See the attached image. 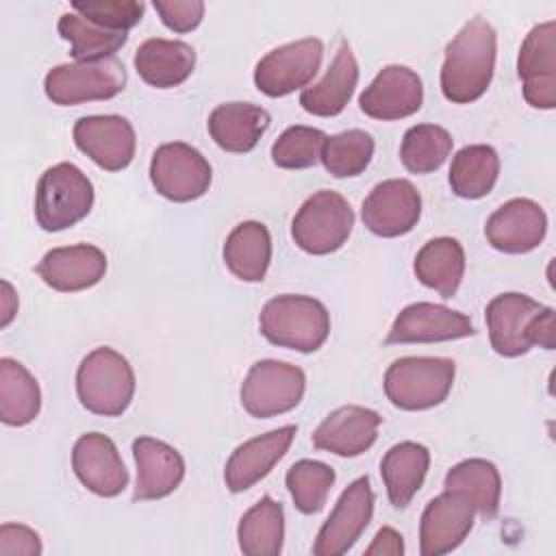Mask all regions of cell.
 Listing matches in <instances>:
<instances>
[{
  "label": "cell",
  "mask_w": 556,
  "mask_h": 556,
  "mask_svg": "<svg viewBox=\"0 0 556 556\" xmlns=\"http://www.w3.org/2000/svg\"><path fill=\"white\" fill-rule=\"evenodd\" d=\"M195 67V52L178 39H146L135 52L137 74L156 89H169L185 83Z\"/></svg>",
  "instance_id": "cell-27"
},
{
  "label": "cell",
  "mask_w": 556,
  "mask_h": 556,
  "mask_svg": "<svg viewBox=\"0 0 556 556\" xmlns=\"http://www.w3.org/2000/svg\"><path fill=\"white\" fill-rule=\"evenodd\" d=\"M356 83H358V63L348 41H341L324 78L313 87L302 89L300 104L311 115L334 117L348 106L356 89Z\"/></svg>",
  "instance_id": "cell-26"
},
{
  "label": "cell",
  "mask_w": 556,
  "mask_h": 556,
  "mask_svg": "<svg viewBox=\"0 0 556 556\" xmlns=\"http://www.w3.org/2000/svg\"><path fill=\"white\" fill-rule=\"evenodd\" d=\"M295 432L298 428L289 424L237 445L224 469L226 486L232 493H241L263 480L287 454L295 439Z\"/></svg>",
  "instance_id": "cell-21"
},
{
  "label": "cell",
  "mask_w": 556,
  "mask_h": 556,
  "mask_svg": "<svg viewBox=\"0 0 556 556\" xmlns=\"http://www.w3.org/2000/svg\"><path fill=\"white\" fill-rule=\"evenodd\" d=\"M0 304H2V319H0V326L7 328L13 319V315L17 313V295L11 287L9 280H2V295H0Z\"/></svg>",
  "instance_id": "cell-44"
},
{
  "label": "cell",
  "mask_w": 556,
  "mask_h": 556,
  "mask_svg": "<svg viewBox=\"0 0 556 556\" xmlns=\"http://www.w3.org/2000/svg\"><path fill=\"white\" fill-rule=\"evenodd\" d=\"M374 517V491L367 476L356 478L337 500L330 517L317 532L313 543L315 556L345 554L367 530Z\"/></svg>",
  "instance_id": "cell-12"
},
{
  "label": "cell",
  "mask_w": 556,
  "mask_h": 556,
  "mask_svg": "<svg viewBox=\"0 0 556 556\" xmlns=\"http://www.w3.org/2000/svg\"><path fill=\"white\" fill-rule=\"evenodd\" d=\"M239 549L245 556H278L285 541V510L282 504L263 495L248 508L237 528Z\"/></svg>",
  "instance_id": "cell-32"
},
{
  "label": "cell",
  "mask_w": 556,
  "mask_h": 556,
  "mask_svg": "<svg viewBox=\"0 0 556 556\" xmlns=\"http://www.w3.org/2000/svg\"><path fill=\"white\" fill-rule=\"evenodd\" d=\"M491 348L506 358L530 352L532 345L554 348V308L523 293H500L484 311Z\"/></svg>",
  "instance_id": "cell-2"
},
{
  "label": "cell",
  "mask_w": 556,
  "mask_h": 556,
  "mask_svg": "<svg viewBox=\"0 0 556 556\" xmlns=\"http://www.w3.org/2000/svg\"><path fill=\"white\" fill-rule=\"evenodd\" d=\"M497 35L480 15L471 17L445 48L441 67V91L454 104L482 98L495 72Z\"/></svg>",
  "instance_id": "cell-1"
},
{
  "label": "cell",
  "mask_w": 556,
  "mask_h": 556,
  "mask_svg": "<svg viewBox=\"0 0 556 556\" xmlns=\"http://www.w3.org/2000/svg\"><path fill=\"white\" fill-rule=\"evenodd\" d=\"M547 232L545 211L528 198H513L486 219V241L506 254H526L541 245Z\"/></svg>",
  "instance_id": "cell-20"
},
{
  "label": "cell",
  "mask_w": 556,
  "mask_h": 556,
  "mask_svg": "<svg viewBox=\"0 0 556 556\" xmlns=\"http://www.w3.org/2000/svg\"><path fill=\"white\" fill-rule=\"evenodd\" d=\"M456 363L441 356H402L384 371L387 400L402 410H426L447 400Z\"/></svg>",
  "instance_id": "cell-5"
},
{
  "label": "cell",
  "mask_w": 556,
  "mask_h": 556,
  "mask_svg": "<svg viewBox=\"0 0 556 556\" xmlns=\"http://www.w3.org/2000/svg\"><path fill=\"white\" fill-rule=\"evenodd\" d=\"M74 143L98 167L119 172L130 165L137 137L132 124L122 115H85L74 124Z\"/></svg>",
  "instance_id": "cell-15"
},
{
  "label": "cell",
  "mask_w": 556,
  "mask_h": 556,
  "mask_svg": "<svg viewBox=\"0 0 556 556\" xmlns=\"http://www.w3.org/2000/svg\"><path fill=\"white\" fill-rule=\"evenodd\" d=\"M361 217L378 237H402L410 232L421 217V195L406 178L382 180L363 200Z\"/></svg>",
  "instance_id": "cell-14"
},
{
  "label": "cell",
  "mask_w": 556,
  "mask_h": 556,
  "mask_svg": "<svg viewBox=\"0 0 556 556\" xmlns=\"http://www.w3.org/2000/svg\"><path fill=\"white\" fill-rule=\"evenodd\" d=\"M445 491H456L469 500L476 513L493 519L500 508L502 478L497 467L484 458H467L456 463L443 480Z\"/></svg>",
  "instance_id": "cell-31"
},
{
  "label": "cell",
  "mask_w": 556,
  "mask_h": 556,
  "mask_svg": "<svg viewBox=\"0 0 556 556\" xmlns=\"http://www.w3.org/2000/svg\"><path fill=\"white\" fill-rule=\"evenodd\" d=\"M523 98L530 106L549 111L556 106V22L536 24L523 39L517 56Z\"/></svg>",
  "instance_id": "cell-13"
},
{
  "label": "cell",
  "mask_w": 556,
  "mask_h": 556,
  "mask_svg": "<svg viewBox=\"0 0 556 556\" xmlns=\"http://www.w3.org/2000/svg\"><path fill=\"white\" fill-rule=\"evenodd\" d=\"M417 280L441 298L456 295L465 276V250L454 237H434L415 256Z\"/></svg>",
  "instance_id": "cell-30"
},
{
  "label": "cell",
  "mask_w": 556,
  "mask_h": 556,
  "mask_svg": "<svg viewBox=\"0 0 556 556\" xmlns=\"http://www.w3.org/2000/svg\"><path fill=\"white\" fill-rule=\"evenodd\" d=\"M324 43L317 37H304L267 52L254 67V85L269 98H282L306 85L319 72Z\"/></svg>",
  "instance_id": "cell-11"
},
{
  "label": "cell",
  "mask_w": 556,
  "mask_h": 556,
  "mask_svg": "<svg viewBox=\"0 0 556 556\" xmlns=\"http://www.w3.org/2000/svg\"><path fill=\"white\" fill-rule=\"evenodd\" d=\"M269 113L252 102H226L211 111L208 135L226 152H250L269 128Z\"/></svg>",
  "instance_id": "cell-25"
},
{
  "label": "cell",
  "mask_w": 556,
  "mask_h": 556,
  "mask_svg": "<svg viewBox=\"0 0 556 556\" xmlns=\"http://www.w3.org/2000/svg\"><path fill=\"white\" fill-rule=\"evenodd\" d=\"M59 35L70 41L72 56L76 61H102L111 59L126 41L128 33H115L102 28L78 13H63L59 17Z\"/></svg>",
  "instance_id": "cell-35"
},
{
  "label": "cell",
  "mask_w": 556,
  "mask_h": 556,
  "mask_svg": "<svg viewBox=\"0 0 556 556\" xmlns=\"http://www.w3.org/2000/svg\"><path fill=\"white\" fill-rule=\"evenodd\" d=\"M76 393L89 413L117 417L132 402L135 371L117 350L96 348L76 369Z\"/></svg>",
  "instance_id": "cell-4"
},
{
  "label": "cell",
  "mask_w": 556,
  "mask_h": 556,
  "mask_svg": "<svg viewBox=\"0 0 556 556\" xmlns=\"http://www.w3.org/2000/svg\"><path fill=\"white\" fill-rule=\"evenodd\" d=\"M91 180L72 163L48 167L35 191V219L48 232L72 228L85 219L93 206Z\"/></svg>",
  "instance_id": "cell-6"
},
{
  "label": "cell",
  "mask_w": 556,
  "mask_h": 556,
  "mask_svg": "<svg viewBox=\"0 0 556 556\" xmlns=\"http://www.w3.org/2000/svg\"><path fill=\"white\" fill-rule=\"evenodd\" d=\"M476 334L471 319L434 302H415L400 311L384 343H439Z\"/></svg>",
  "instance_id": "cell-16"
},
{
  "label": "cell",
  "mask_w": 556,
  "mask_h": 556,
  "mask_svg": "<svg viewBox=\"0 0 556 556\" xmlns=\"http://www.w3.org/2000/svg\"><path fill=\"white\" fill-rule=\"evenodd\" d=\"M126 87L124 65L111 56L102 61H76L52 67L43 78L48 100L72 106L93 100H111Z\"/></svg>",
  "instance_id": "cell-8"
},
{
  "label": "cell",
  "mask_w": 556,
  "mask_h": 556,
  "mask_svg": "<svg viewBox=\"0 0 556 556\" xmlns=\"http://www.w3.org/2000/svg\"><path fill=\"white\" fill-rule=\"evenodd\" d=\"M374 137L361 128H350L326 139L321 163L334 178H352L367 169L374 156Z\"/></svg>",
  "instance_id": "cell-38"
},
{
  "label": "cell",
  "mask_w": 556,
  "mask_h": 556,
  "mask_svg": "<svg viewBox=\"0 0 556 556\" xmlns=\"http://www.w3.org/2000/svg\"><path fill=\"white\" fill-rule=\"evenodd\" d=\"M306 389L300 367L274 358L256 361L241 382V406L256 419L276 417L293 410Z\"/></svg>",
  "instance_id": "cell-9"
},
{
  "label": "cell",
  "mask_w": 556,
  "mask_h": 556,
  "mask_svg": "<svg viewBox=\"0 0 556 556\" xmlns=\"http://www.w3.org/2000/svg\"><path fill=\"white\" fill-rule=\"evenodd\" d=\"M258 326L269 343L308 354L326 343L330 334V313L311 295L285 293L263 306Z\"/></svg>",
  "instance_id": "cell-3"
},
{
  "label": "cell",
  "mask_w": 556,
  "mask_h": 556,
  "mask_svg": "<svg viewBox=\"0 0 556 556\" xmlns=\"http://www.w3.org/2000/svg\"><path fill=\"white\" fill-rule=\"evenodd\" d=\"M328 135L313 126H289L271 146V161L282 169H306L321 161Z\"/></svg>",
  "instance_id": "cell-39"
},
{
  "label": "cell",
  "mask_w": 556,
  "mask_h": 556,
  "mask_svg": "<svg viewBox=\"0 0 556 556\" xmlns=\"http://www.w3.org/2000/svg\"><path fill=\"white\" fill-rule=\"evenodd\" d=\"M352 226L354 213L348 200L337 191L321 189L298 208L291 222V237L300 250L324 256L348 241Z\"/></svg>",
  "instance_id": "cell-7"
},
{
  "label": "cell",
  "mask_w": 556,
  "mask_h": 556,
  "mask_svg": "<svg viewBox=\"0 0 556 556\" xmlns=\"http://www.w3.org/2000/svg\"><path fill=\"white\" fill-rule=\"evenodd\" d=\"M224 263L243 282H261L271 263V237L261 222L237 224L224 243Z\"/></svg>",
  "instance_id": "cell-29"
},
{
  "label": "cell",
  "mask_w": 556,
  "mask_h": 556,
  "mask_svg": "<svg viewBox=\"0 0 556 556\" xmlns=\"http://www.w3.org/2000/svg\"><path fill=\"white\" fill-rule=\"evenodd\" d=\"M37 276L54 291L74 293L98 285L106 274V254L89 243L52 248L35 267Z\"/></svg>",
  "instance_id": "cell-23"
},
{
  "label": "cell",
  "mask_w": 556,
  "mask_h": 556,
  "mask_svg": "<svg viewBox=\"0 0 556 556\" xmlns=\"http://www.w3.org/2000/svg\"><path fill=\"white\" fill-rule=\"evenodd\" d=\"M41 408V391L35 376L15 358H0V419L7 426L30 424Z\"/></svg>",
  "instance_id": "cell-33"
},
{
  "label": "cell",
  "mask_w": 556,
  "mask_h": 556,
  "mask_svg": "<svg viewBox=\"0 0 556 556\" xmlns=\"http://www.w3.org/2000/svg\"><path fill=\"white\" fill-rule=\"evenodd\" d=\"M500 176V156L486 143L465 146L450 165V187L458 198L478 200L491 193Z\"/></svg>",
  "instance_id": "cell-34"
},
{
  "label": "cell",
  "mask_w": 556,
  "mask_h": 556,
  "mask_svg": "<svg viewBox=\"0 0 556 556\" xmlns=\"http://www.w3.org/2000/svg\"><path fill=\"white\" fill-rule=\"evenodd\" d=\"M72 9L74 13L83 15L85 20L102 28L128 33L132 26L141 22L146 4L139 0H74Z\"/></svg>",
  "instance_id": "cell-40"
},
{
  "label": "cell",
  "mask_w": 556,
  "mask_h": 556,
  "mask_svg": "<svg viewBox=\"0 0 556 556\" xmlns=\"http://www.w3.org/2000/svg\"><path fill=\"white\" fill-rule=\"evenodd\" d=\"M132 456L137 463L132 502L163 500L180 486L185 478V460L165 441L154 437H137L132 441Z\"/></svg>",
  "instance_id": "cell-24"
},
{
  "label": "cell",
  "mask_w": 556,
  "mask_h": 556,
  "mask_svg": "<svg viewBox=\"0 0 556 556\" xmlns=\"http://www.w3.org/2000/svg\"><path fill=\"white\" fill-rule=\"evenodd\" d=\"M72 469L80 484L100 497H115L128 486V469L115 443L102 432L78 437L72 450Z\"/></svg>",
  "instance_id": "cell-19"
},
{
  "label": "cell",
  "mask_w": 556,
  "mask_h": 556,
  "mask_svg": "<svg viewBox=\"0 0 556 556\" xmlns=\"http://www.w3.org/2000/svg\"><path fill=\"white\" fill-rule=\"evenodd\" d=\"M152 7L161 22L174 33H189L198 28L204 17L202 0H154Z\"/></svg>",
  "instance_id": "cell-41"
},
{
  "label": "cell",
  "mask_w": 556,
  "mask_h": 556,
  "mask_svg": "<svg viewBox=\"0 0 556 556\" xmlns=\"http://www.w3.org/2000/svg\"><path fill=\"white\" fill-rule=\"evenodd\" d=\"M430 467V452L415 441H402L389 447L380 460V476L387 486L389 502L395 508H406L421 489Z\"/></svg>",
  "instance_id": "cell-28"
},
{
  "label": "cell",
  "mask_w": 556,
  "mask_h": 556,
  "mask_svg": "<svg viewBox=\"0 0 556 556\" xmlns=\"http://www.w3.org/2000/svg\"><path fill=\"white\" fill-rule=\"evenodd\" d=\"M0 554L2 556H39L41 541L35 530L22 523H2L0 528Z\"/></svg>",
  "instance_id": "cell-42"
},
{
  "label": "cell",
  "mask_w": 556,
  "mask_h": 556,
  "mask_svg": "<svg viewBox=\"0 0 556 556\" xmlns=\"http://www.w3.org/2000/svg\"><path fill=\"white\" fill-rule=\"evenodd\" d=\"M473 506L456 491L432 497L419 521L421 556H441L456 549L473 528Z\"/></svg>",
  "instance_id": "cell-17"
},
{
  "label": "cell",
  "mask_w": 556,
  "mask_h": 556,
  "mask_svg": "<svg viewBox=\"0 0 556 556\" xmlns=\"http://www.w3.org/2000/svg\"><path fill=\"white\" fill-rule=\"evenodd\" d=\"M452 135L437 124L410 126L400 146V159L413 174H430L439 169L452 154Z\"/></svg>",
  "instance_id": "cell-36"
},
{
  "label": "cell",
  "mask_w": 556,
  "mask_h": 556,
  "mask_svg": "<svg viewBox=\"0 0 556 556\" xmlns=\"http://www.w3.org/2000/svg\"><path fill=\"white\" fill-rule=\"evenodd\" d=\"M380 424L382 417L371 408L356 404L339 406L317 426L313 445L343 458H354L376 443Z\"/></svg>",
  "instance_id": "cell-22"
},
{
  "label": "cell",
  "mask_w": 556,
  "mask_h": 556,
  "mask_svg": "<svg viewBox=\"0 0 556 556\" xmlns=\"http://www.w3.org/2000/svg\"><path fill=\"white\" fill-rule=\"evenodd\" d=\"M150 180L163 198L172 202H193L208 191L213 169L200 150L185 141H172L154 150Z\"/></svg>",
  "instance_id": "cell-10"
},
{
  "label": "cell",
  "mask_w": 556,
  "mask_h": 556,
  "mask_svg": "<svg viewBox=\"0 0 556 556\" xmlns=\"http://www.w3.org/2000/svg\"><path fill=\"white\" fill-rule=\"evenodd\" d=\"M424 85L417 72L406 65H387L358 96L365 115L382 122L404 119L421 109Z\"/></svg>",
  "instance_id": "cell-18"
},
{
  "label": "cell",
  "mask_w": 556,
  "mask_h": 556,
  "mask_svg": "<svg viewBox=\"0 0 556 556\" xmlns=\"http://www.w3.org/2000/svg\"><path fill=\"white\" fill-rule=\"evenodd\" d=\"M367 556H402L404 554V541L402 534L393 528H380L371 541V545L365 549Z\"/></svg>",
  "instance_id": "cell-43"
},
{
  "label": "cell",
  "mask_w": 556,
  "mask_h": 556,
  "mask_svg": "<svg viewBox=\"0 0 556 556\" xmlns=\"http://www.w3.org/2000/svg\"><path fill=\"white\" fill-rule=\"evenodd\" d=\"M334 469L321 460L302 458L293 463L285 476L287 489L295 508L304 515L319 513L328 500V493L334 484Z\"/></svg>",
  "instance_id": "cell-37"
}]
</instances>
